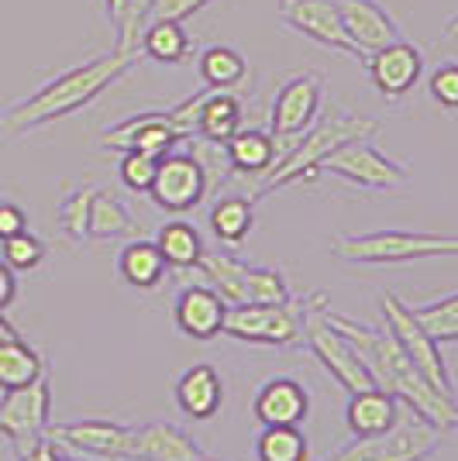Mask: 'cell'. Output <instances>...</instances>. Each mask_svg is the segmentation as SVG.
Returning a JSON list of instances; mask_svg holds the SVG:
<instances>
[{"label": "cell", "mask_w": 458, "mask_h": 461, "mask_svg": "<svg viewBox=\"0 0 458 461\" xmlns=\"http://www.w3.org/2000/svg\"><path fill=\"white\" fill-rule=\"evenodd\" d=\"M327 321L344 334V341L359 351V358L365 362L372 383L393 393L410 413L424 417L427 423H435L438 430H455L458 427V400L444 396L435 385L427 383L417 372V366L407 358V351L400 341L389 334V327H372L362 321H348L344 313H331L325 310Z\"/></svg>", "instance_id": "6da1fadb"}, {"label": "cell", "mask_w": 458, "mask_h": 461, "mask_svg": "<svg viewBox=\"0 0 458 461\" xmlns=\"http://www.w3.org/2000/svg\"><path fill=\"white\" fill-rule=\"evenodd\" d=\"M138 56L114 49L111 56H100L94 62H83L77 69H66L56 79H49L41 90L32 96H24L21 104H11L4 117H0V131L4 135H24L32 128L52 124L59 117H69L83 111L87 104H94L96 96L104 94L111 83L124 77L132 69Z\"/></svg>", "instance_id": "7a4b0ae2"}, {"label": "cell", "mask_w": 458, "mask_h": 461, "mask_svg": "<svg viewBox=\"0 0 458 461\" xmlns=\"http://www.w3.org/2000/svg\"><path fill=\"white\" fill-rule=\"evenodd\" d=\"M372 135H380V121L355 114V111L331 107L321 121H314L304 135L297 138L287 152L276 158V166L262 176V183H259L255 193L266 196V193L283 190L289 183H307V179L321 176L317 166H321L334 149H342L348 141H362V138H372Z\"/></svg>", "instance_id": "3957f363"}, {"label": "cell", "mask_w": 458, "mask_h": 461, "mask_svg": "<svg viewBox=\"0 0 458 461\" xmlns=\"http://www.w3.org/2000/svg\"><path fill=\"white\" fill-rule=\"evenodd\" d=\"M331 251L352 266H407L424 258H458V234L435 230H365L338 234Z\"/></svg>", "instance_id": "277c9868"}, {"label": "cell", "mask_w": 458, "mask_h": 461, "mask_svg": "<svg viewBox=\"0 0 458 461\" xmlns=\"http://www.w3.org/2000/svg\"><path fill=\"white\" fill-rule=\"evenodd\" d=\"M327 293H310L304 296V310H300V345L321 362V368L331 372V379L342 385L344 393H362L372 389V375L365 362L359 358V351L344 341V334L327 321Z\"/></svg>", "instance_id": "5b68a950"}, {"label": "cell", "mask_w": 458, "mask_h": 461, "mask_svg": "<svg viewBox=\"0 0 458 461\" xmlns=\"http://www.w3.org/2000/svg\"><path fill=\"white\" fill-rule=\"evenodd\" d=\"M441 434L435 423L410 413L393 423L389 430L372 434V438H355L352 444L338 447L327 461H424L438 451Z\"/></svg>", "instance_id": "8992f818"}, {"label": "cell", "mask_w": 458, "mask_h": 461, "mask_svg": "<svg viewBox=\"0 0 458 461\" xmlns=\"http://www.w3.org/2000/svg\"><path fill=\"white\" fill-rule=\"evenodd\" d=\"M300 310H304V300L234 303V307H228V317H224V334L231 341H245V345H300Z\"/></svg>", "instance_id": "52a82bcc"}, {"label": "cell", "mask_w": 458, "mask_h": 461, "mask_svg": "<svg viewBox=\"0 0 458 461\" xmlns=\"http://www.w3.org/2000/svg\"><path fill=\"white\" fill-rule=\"evenodd\" d=\"M382 321H386V327H389V334L400 341V348L407 351V358L417 366L420 375L435 385L438 393L455 396V389H452V375H448L444 358H441V345L417 324L414 310L407 307L400 296H393V293H386V296H382Z\"/></svg>", "instance_id": "ba28073f"}, {"label": "cell", "mask_w": 458, "mask_h": 461, "mask_svg": "<svg viewBox=\"0 0 458 461\" xmlns=\"http://www.w3.org/2000/svg\"><path fill=\"white\" fill-rule=\"evenodd\" d=\"M317 173L338 176V179L355 183V186H362V190H400V186L410 183V169L400 166V162H393V158H386V155H382L376 145H369L365 138L362 141H348L342 149H334V152L317 166Z\"/></svg>", "instance_id": "9c48e42d"}, {"label": "cell", "mask_w": 458, "mask_h": 461, "mask_svg": "<svg viewBox=\"0 0 458 461\" xmlns=\"http://www.w3.org/2000/svg\"><path fill=\"white\" fill-rule=\"evenodd\" d=\"M321 100H325V86L314 73H300L279 86V94L272 100V117H269V135L276 138L279 155L317 121Z\"/></svg>", "instance_id": "30bf717a"}, {"label": "cell", "mask_w": 458, "mask_h": 461, "mask_svg": "<svg viewBox=\"0 0 458 461\" xmlns=\"http://www.w3.org/2000/svg\"><path fill=\"white\" fill-rule=\"evenodd\" d=\"M210 193L207 169L204 162L193 152H166L159 158V169H155V183L149 196L155 200V207L169 213H187L193 207L204 203V196Z\"/></svg>", "instance_id": "8fae6325"}, {"label": "cell", "mask_w": 458, "mask_h": 461, "mask_svg": "<svg viewBox=\"0 0 458 461\" xmlns=\"http://www.w3.org/2000/svg\"><path fill=\"white\" fill-rule=\"evenodd\" d=\"M49 413H52V383H49V375L21 385V389H7V396L0 403V434L18 444V451H24L28 444L45 438Z\"/></svg>", "instance_id": "7c38bea8"}, {"label": "cell", "mask_w": 458, "mask_h": 461, "mask_svg": "<svg viewBox=\"0 0 458 461\" xmlns=\"http://www.w3.org/2000/svg\"><path fill=\"white\" fill-rule=\"evenodd\" d=\"M45 438L62 451H79L90 458H121L134 455V427L114 420H73L49 423Z\"/></svg>", "instance_id": "4fadbf2b"}, {"label": "cell", "mask_w": 458, "mask_h": 461, "mask_svg": "<svg viewBox=\"0 0 458 461\" xmlns=\"http://www.w3.org/2000/svg\"><path fill=\"white\" fill-rule=\"evenodd\" d=\"M279 14H283V21H287L293 32H300V35H307V39L317 41V45H325L331 52L365 59L355 49V41L348 39L342 11H338L334 0H279Z\"/></svg>", "instance_id": "5bb4252c"}, {"label": "cell", "mask_w": 458, "mask_h": 461, "mask_svg": "<svg viewBox=\"0 0 458 461\" xmlns=\"http://www.w3.org/2000/svg\"><path fill=\"white\" fill-rule=\"evenodd\" d=\"M183 138L172 128L169 111H142L124 121L111 124L100 135V149L104 152H149L155 158H162L166 152H172Z\"/></svg>", "instance_id": "9a60e30c"}, {"label": "cell", "mask_w": 458, "mask_h": 461, "mask_svg": "<svg viewBox=\"0 0 458 461\" xmlns=\"http://www.w3.org/2000/svg\"><path fill=\"white\" fill-rule=\"evenodd\" d=\"M224 317H228V300L207 283H190L172 300V324L193 341H210L224 334Z\"/></svg>", "instance_id": "2e32d148"}, {"label": "cell", "mask_w": 458, "mask_h": 461, "mask_svg": "<svg viewBox=\"0 0 458 461\" xmlns=\"http://www.w3.org/2000/svg\"><path fill=\"white\" fill-rule=\"evenodd\" d=\"M365 66H369L372 86L386 100H397V96L410 94L417 86V79L424 77V56H420V49L403 39L380 49V52H372V56H365Z\"/></svg>", "instance_id": "e0dca14e"}, {"label": "cell", "mask_w": 458, "mask_h": 461, "mask_svg": "<svg viewBox=\"0 0 458 461\" xmlns=\"http://www.w3.org/2000/svg\"><path fill=\"white\" fill-rule=\"evenodd\" d=\"M338 11H342L348 39L355 41V49L362 56H372V52H380L386 45L400 41L397 21L382 11L376 0H342Z\"/></svg>", "instance_id": "ac0fdd59"}, {"label": "cell", "mask_w": 458, "mask_h": 461, "mask_svg": "<svg viewBox=\"0 0 458 461\" xmlns=\"http://www.w3.org/2000/svg\"><path fill=\"white\" fill-rule=\"evenodd\" d=\"M307 410H310L307 389L287 375L262 383L252 400V413L262 427H297V423H304Z\"/></svg>", "instance_id": "d6986e66"}, {"label": "cell", "mask_w": 458, "mask_h": 461, "mask_svg": "<svg viewBox=\"0 0 458 461\" xmlns=\"http://www.w3.org/2000/svg\"><path fill=\"white\" fill-rule=\"evenodd\" d=\"M176 406L183 410V417L190 420H210L221 403H224V383H221V372L207 362H197L190 366L179 379H176Z\"/></svg>", "instance_id": "ffe728a7"}, {"label": "cell", "mask_w": 458, "mask_h": 461, "mask_svg": "<svg viewBox=\"0 0 458 461\" xmlns=\"http://www.w3.org/2000/svg\"><path fill=\"white\" fill-rule=\"evenodd\" d=\"M400 420V400L393 393H386L380 385L362 389V393H352L348 406H344V423L355 438H372L389 430L393 423Z\"/></svg>", "instance_id": "44dd1931"}, {"label": "cell", "mask_w": 458, "mask_h": 461, "mask_svg": "<svg viewBox=\"0 0 458 461\" xmlns=\"http://www.w3.org/2000/svg\"><path fill=\"white\" fill-rule=\"evenodd\" d=\"M134 455L149 461H210L190 434L162 420L134 427Z\"/></svg>", "instance_id": "7402d4cb"}, {"label": "cell", "mask_w": 458, "mask_h": 461, "mask_svg": "<svg viewBox=\"0 0 458 461\" xmlns=\"http://www.w3.org/2000/svg\"><path fill=\"white\" fill-rule=\"evenodd\" d=\"M166 258L155 249V241L134 238L124 249L117 251V276L134 289H155L166 279Z\"/></svg>", "instance_id": "603a6c76"}, {"label": "cell", "mask_w": 458, "mask_h": 461, "mask_svg": "<svg viewBox=\"0 0 458 461\" xmlns=\"http://www.w3.org/2000/svg\"><path fill=\"white\" fill-rule=\"evenodd\" d=\"M224 155L231 162V173H245V176H266L276 158H279V145L276 138L259 131V128H249V131H238L224 145Z\"/></svg>", "instance_id": "cb8c5ba5"}, {"label": "cell", "mask_w": 458, "mask_h": 461, "mask_svg": "<svg viewBox=\"0 0 458 461\" xmlns=\"http://www.w3.org/2000/svg\"><path fill=\"white\" fill-rule=\"evenodd\" d=\"M242 100L231 90H210L204 100V111L197 121V135L214 141V145H228L231 138L242 131Z\"/></svg>", "instance_id": "d4e9b609"}, {"label": "cell", "mask_w": 458, "mask_h": 461, "mask_svg": "<svg viewBox=\"0 0 458 461\" xmlns=\"http://www.w3.org/2000/svg\"><path fill=\"white\" fill-rule=\"evenodd\" d=\"M245 262H238L234 255L228 251H204L200 262H197V272H200V283L214 286L224 300L228 307L234 303H245Z\"/></svg>", "instance_id": "484cf974"}, {"label": "cell", "mask_w": 458, "mask_h": 461, "mask_svg": "<svg viewBox=\"0 0 458 461\" xmlns=\"http://www.w3.org/2000/svg\"><path fill=\"white\" fill-rule=\"evenodd\" d=\"M155 249L162 251V258H166L169 269L190 272L197 269V262L204 255V238L187 221H169V224H162L159 234H155Z\"/></svg>", "instance_id": "4316f807"}, {"label": "cell", "mask_w": 458, "mask_h": 461, "mask_svg": "<svg viewBox=\"0 0 458 461\" xmlns=\"http://www.w3.org/2000/svg\"><path fill=\"white\" fill-rule=\"evenodd\" d=\"M45 375L41 355L28 345L24 338H4L0 341V385L4 389H21Z\"/></svg>", "instance_id": "83f0119b"}, {"label": "cell", "mask_w": 458, "mask_h": 461, "mask_svg": "<svg viewBox=\"0 0 458 461\" xmlns=\"http://www.w3.org/2000/svg\"><path fill=\"white\" fill-rule=\"evenodd\" d=\"M210 230L217 241L224 245H242L252 230V200L249 196H217L214 207H210Z\"/></svg>", "instance_id": "f1b7e54d"}, {"label": "cell", "mask_w": 458, "mask_h": 461, "mask_svg": "<svg viewBox=\"0 0 458 461\" xmlns=\"http://www.w3.org/2000/svg\"><path fill=\"white\" fill-rule=\"evenodd\" d=\"M132 234H138V221L128 213V207L111 190H96L90 203V238L111 241V238H132Z\"/></svg>", "instance_id": "f546056e"}, {"label": "cell", "mask_w": 458, "mask_h": 461, "mask_svg": "<svg viewBox=\"0 0 458 461\" xmlns=\"http://www.w3.org/2000/svg\"><path fill=\"white\" fill-rule=\"evenodd\" d=\"M142 52L166 66L183 62L190 52V35L183 32V21H149L142 32Z\"/></svg>", "instance_id": "4dcf8cb0"}, {"label": "cell", "mask_w": 458, "mask_h": 461, "mask_svg": "<svg viewBox=\"0 0 458 461\" xmlns=\"http://www.w3.org/2000/svg\"><path fill=\"white\" fill-rule=\"evenodd\" d=\"M197 69H200L204 86H214V90H231V86H238L245 79V73H249L245 56L238 49H228V45H210V49H204Z\"/></svg>", "instance_id": "1f68e13d"}, {"label": "cell", "mask_w": 458, "mask_h": 461, "mask_svg": "<svg viewBox=\"0 0 458 461\" xmlns=\"http://www.w3.org/2000/svg\"><path fill=\"white\" fill-rule=\"evenodd\" d=\"M310 458L300 427H262L255 438V461H304Z\"/></svg>", "instance_id": "d6a6232c"}, {"label": "cell", "mask_w": 458, "mask_h": 461, "mask_svg": "<svg viewBox=\"0 0 458 461\" xmlns=\"http://www.w3.org/2000/svg\"><path fill=\"white\" fill-rule=\"evenodd\" d=\"M417 324L438 341V345H458V293L452 296H441V300H431V303H420V307H410Z\"/></svg>", "instance_id": "836d02e7"}, {"label": "cell", "mask_w": 458, "mask_h": 461, "mask_svg": "<svg viewBox=\"0 0 458 461\" xmlns=\"http://www.w3.org/2000/svg\"><path fill=\"white\" fill-rule=\"evenodd\" d=\"M94 193L96 186H77L59 203V228L77 245H83L90 238V203H94Z\"/></svg>", "instance_id": "e575fe53"}, {"label": "cell", "mask_w": 458, "mask_h": 461, "mask_svg": "<svg viewBox=\"0 0 458 461\" xmlns=\"http://www.w3.org/2000/svg\"><path fill=\"white\" fill-rule=\"evenodd\" d=\"M289 296L287 279L276 269H262V266H249L245 269V303H287Z\"/></svg>", "instance_id": "d590c367"}, {"label": "cell", "mask_w": 458, "mask_h": 461, "mask_svg": "<svg viewBox=\"0 0 458 461\" xmlns=\"http://www.w3.org/2000/svg\"><path fill=\"white\" fill-rule=\"evenodd\" d=\"M0 258L11 266L14 272H32L45 262V241L35 238L32 230H21L14 238L0 241Z\"/></svg>", "instance_id": "8d00e7d4"}, {"label": "cell", "mask_w": 458, "mask_h": 461, "mask_svg": "<svg viewBox=\"0 0 458 461\" xmlns=\"http://www.w3.org/2000/svg\"><path fill=\"white\" fill-rule=\"evenodd\" d=\"M155 169H159V158L149 152H121V162H117V176L121 183L134 193H149L155 183Z\"/></svg>", "instance_id": "74e56055"}, {"label": "cell", "mask_w": 458, "mask_h": 461, "mask_svg": "<svg viewBox=\"0 0 458 461\" xmlns=\"http://www.w3.org/2000/svg\"><path fill=\"white\" fill-rule=\"evenodd\" d=\"M152 4L155 0H128L124 21H121V28H117L114 49L138 56V49H142V32H145V24H149V18H152Z\"/></svg>", "instance_id": "f35d334b"}, {"label": "cell", "mask_w": 458, "mask_h": 461, "mask_svg": "<svg viewBox=\"0 0 458 461\" xmlns=\"http://www.w3.org/2000/svg\"><path fill=\"white\" fill-rule=\"evenodd\" d=\"M427 90L444 111H458V62H444L438 69H431Z\"/></svg>", "instance_id": "ab89813d"}, {"label": "cell", "mask_w": 458, "mask_h": 461, "mask_svg": "<svg viewBox=\"0 0 458 461\" xmlns=\"http://www.w3.org/2000/svg\"><path fill=\"white\" fill-rule=\"evenodd\" d=\"M210 0H155L149 21H187L197 11H204Z\"/></svg>", "instance_id": "60d3db41"}, {"label": "cell", "mask_w": 458, "mask_h": 461, "mask_svg": "<svg viewBox=\"0 0 458 461\" xmlns=\"http://www.w3.org/2000/svg\"><path fill=\"white\" fill-rule=\"evenodd\" d=\"M21 230H28L24 211H21L18 203H11V200H0V241L4 238H14Z\"/></svg>", "instance_id": "b9f144b4"}, {"label": "cell", "mask_w": 458, "mask_h": 461, "mask_svg": "<svg viewBox=\"0 0 458 461\" xmlns=\"http://www.w3.org/2000/svg\"><path fill=\"white\" fill-rule=\"evenodd\" d=\"M18 300V272L0 258V310H7Z\"/></svg>", "instance_id": "7bdbcfd3"}, {"label": "cell", "mask_w": 458, "mask_h": 461, "mask_svg": "<svg viewBox=\"0 0 458 461\" xmlns=\"http://www.w3.org/2000/svg\"><path fill=\"white\" fill-rule=\"evenodd\" d=\"M21 461H59V447L49 438H39V441L28 444L21 451Z\"/></svg>", "instance_id": "ee69618b"}, {"label": "cell", "mask_w": 458, "mask_h": 461, "mask_svg": "<svg viewBox=\"0 0 458 461\" xmlns=\"http://www.w3.org/2000/svg\"><path fill=\"white\" fill-rule=\"evenodd\" d=\"M107 4V18L114 24V32L121 28V21H124V11H128V0H104Z\"/></svg>", "instance_id": "f6af8a7d"}, {"label": "cell", "mask_w": 458, "mask_h": 461, "mask_svg": "<svg viewBox=\"0 0 458 461\" xmlns=\"http://www.w3.org/2000/svg\"><path fill=\"white\" fill-rule=\"evenodd\" d=\"M4 338H21V334H18V327L4 317V310H0V341H4Z\"/></svg>", "instance_id": "bcb514c9"}, {"label": "cell", "mask_w": 458, "mask_h": 461, "mask_svg": "<svg viewBox=\"0 0 458 461\" xmlns=\"http://www.w3.org/2000/svg\"><path fill=\"white\" fill-rule=\"evenodd\" d=\"M96 461H149V458H138V455H121V458H96ZM214 461V458H210Z\"/></svg>", "instance_id": "7dc6e473"}, {"label": "cell", "mask_w": 458, "mask_h": 461, "mask_svg": "<svg viewBox=\"0 0 458 461\" xmlns=\"http://www.w3.org/2000/svg\"><path fill=\"white\" fill-rule=\"evenodd\" d=\"M59 461H79V458H69V455H62V447H59Z\"/></svg>", "instance_id": "c3c4849f"}, {"label": "cell", "mask_w": 458, "mask_h": 461, "mask_svg": "<svg viewBox=\"0 0 458 461\" xmlns=\"http://www.w3.org/2000/svg\"><path fill=\"white\" fill-rule=\"evenodd\" d=\"M4 396H7V389H4V385H0V403H4Z\"/></svg>", "instance_id": "681fc988"}]
</instances>
